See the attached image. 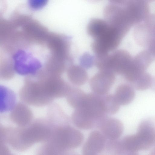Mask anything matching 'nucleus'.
I'll use <instances>...</instances> for the list:
<instances>
[{
  "label": "nucleus",
  "instance_id": "obj_1",
  "mask_svg": "<svg viewBox=\"0 0 155 155\" xmlns=\"http://www.w3.org/2000/svg\"><path fill=\"white\" fill-rule=\"evenodd\" d=\"M150 14L149 1L146 0L110 1L104 11V20L124 36Z\"/></svg>",
  "mask_w": 155,
  "mask_h": 155
},
{
  "label": "nucleus",
  "instance_id": "obj_2",
  "mask_svg": "<svg viewBox=\"0 0 155 155\" xmlns=\"http://www.w3.org/2000/svg\"><path fill=\"white\" fill-rule=\"evenodd\" d=\"M87 31L94 39L91 47L96 56H103L115 50L124 37L105 20L98 18L90 21Z\"/></svg>",
  "mask_w": 155,
  "mask_h": 155
},
{
  "label": "nucleus",
  "instance_id": "obj_3",
  "mask_svg": "<svg viewBox=\"0 0 155 155\" xmlns=\"http://www.w3.org/2000/svg\"><path fill=\"white\" fill-rule=\"evenodd\" d=\"M11 59L7 60L12 64L15 72L21 75H35L44 68L41 57L46 56L41 48L30 44H25L10 48Z\"/></svg>",
  "mask_w": 155,
  "mask_h": 155
},
{
  "label": "nucleus",
  "instance_id": "obj_4",
  "mask_svg": "<svg viewBox=\"0 0 155 155\" xmlns=\"http://www.w3.org/2000/svg\"><path fill=\"white\" fill-rule=\"evenodd\" d=\"M120 141L125 154L150 149L155 144V117L142 120L136 134L126 136Z\"/></svg>",
  "mask_w": 155,
  "mask_h": 155
},
{
  "label": "nucleus",
  "instance_id": "obj_5",
  "mask_svg": "<svg viewBox=\"0 0 155 155\" xmlns=\"http://www.w3.org/2000/svg\"><path fill=\"white\" fill-rule=\"evenodd\" d=\"M133 58L127 51L118 49L96 57L94 65L100 71H109L124 75L131 66Z\"/></svg>",
  "mask_w": 155,
  "mask_h": 155
},
{
  "label": "nucleus",
  "instance_id": "obj_6",
  "mask_svg": "<svg viewBox=\"0 0 155 155\" xmlns=\"http://www.w3.org/2000/svg\"><path fill=\"white\" fill-rule=\"evenodd\" d=\"M155 30V14H150L143 21L135 25L133 31L134 41L144 49L153 41Z\"/></svg>",
  "mask_w": 155,
  "mask_h": 155
},
{
  "label": "nucleus",
  "instance_id": "obj_7",
  "mask_svg": "<svg viewBox=\"0 0 155 155\" xmlns=\"http://www.w3.org/2000/svg\"><path fill=\"white\" fill-rule=\"evenodd\" d=\"M101 96L94 93L86 94L82 105L78 108L81 109L95 120L97 123L96 127L102 120L107 116L102 107Z\"/></svg>",
  "mask_w": 155,
  "mask_h": 155
},
{
  "label": "nucleus",
  "instance_id": "obj_8",
  "mask_svg": "<svg viewBox=\"0 0 155 155\" xmlns=\"http://www.w3.org/2000/svg\"><path fill=\"white\" fill-rule=\"evenodd\" d=\"M114 73L107 71H99L91 79L90 84L94 93L99 95L107 94L115 80Z\"/></svg>",
  "mask_w": 155,
  "mask_h": 155
},
{
  "label": "nucleus",
  "instance_id": "obj_9",
  "mask_svg": "<svg viewBox=\"0 0 155 155\" xmlns=\"http://www.w3.org/2000/svg\"><path fill=\"white\" fill-rule=\"evenodd\" d=\"M97 128L107 140H118L123 134L124 126L118 119L107 116L97 126Z\"/></svg>",
  "mask_w": 155,
  "mask_h": 155
},
{
  "label": "nucleus",
  "instance_id": "obj_10",
  "mask_svg": "<svg viewBox=\"0 0 155 155\" xmlns=\"http://www.w3.org/2000/svg\"><path fill=\"white\" fill-rule=\"evenodd\" d=\"M107 139L99 130L92 131L89 135L82 148L91 152L101 155Z\"/></svg>",
  "mask_w": 155,
  "mask_h": 155
},
{
  "label": "nucleus",
  "instance_id": "obj_11",
  "mask_svg": "<svg viewBox=\"0 0 155 155\" xmlns=\"http://www.w3.org/2000/svg\"><path fill=\"white\" fill-rule=\"evenodd\" d=\"M10 117L16 123L25 124L32 119V113L30 108L23 103H18L11 110Z\"/></svg>",
  "mask_w": 155,
  "mask_h": 155
},
{
  "label": "nucleus",
  "instance_id": "obj_12",
  "mask_svg": "<svg viewBox=\"0 0 155 155\" xmlns=\"http://www.w3.org/2000/svg\"><path fill=\"white\" fill-rule=\"evenodd\" d=\"M67 71L69 80L74 85H83L87 80V73L85 68L81 65L73 64L68 68Z\"/></svg>",
  "mask_w": 155,
  "mask_h": 155
},
{
  "label": "nucleus",
  "instance_id": "obj_13",
  "mask_svg": "<svg viewBox=\"0 0 155 155\" xmlns=\"http://www.w3.org/2000/svg\"><path fill=\"white\" fill-rule=\"evenodd\" d=\"M71 119L74 124L80 129L89 130L96 127V122L79 108L75 109Z\"/></svg>",
  "mask_w": 155,
  "mask_h": 155
},
{
  "label": "nucleus",
  "instance_id": "obj_14",
  "mask_svg": "<svg viewBox=\"0 0 155 155\" xmlns=\"http://www.w3.org/2000/svg\"><path fill=\"white\" fill-rule=\"evenodd\" d=\"M120 105H125L133 100L135 95L134 88L130 84H123L117 87L114 94Z\"/></svg>",
  "mask_w": 155,
  "mask_h": 155
},
{
  "label": "nucleus",
  "instance_id": "obj_15",
  "mask_svg": "<svg viewBox=\"0 0 155 155\" xmlns=\"http://www.w3.org/2000/svg\"><path fill=\"white\" fill-rule=\"evenodd\" d=\"M86 94L81 89L71 87L66 96L67 101L72 107L77 109L81 107L85 100Z\"/></svg>",
  "mask_w": 155,
  "mask_h": 155
},
{
  "label": "nucleus",
  "instance_id": "obj_16",
  "mask_svg": "<svg viewBox=\"0 0 155 155\" xmlns=\"http://www.w3.org/2000/svg\"><path fill=\"white\" fill-rule=\"evenodd\" d=\"M101 102L103 110L107 114H114L119 109L120 105L114 94L102 95Z\"/></svg>",
  "mask_w": 155,
  "mask_h": 155
},
{
  "label": "nucleus",
  "instance_id": "obj_17",
  "mask_svg": "<svg viewBox=\"0 0 155 155\" xmlns=\"http://www.w3.org/2000/svg\"><path fill=\"white\" fill-rule=\"evenodd\" d=\"M2 91V107L1 111L2 110L3 112L12 110L16 104L15 95L12 91L3 87Z\"/></svg>",
  "mask_w": 155,
  "mask_h": 155
},
{
  "label": "nucleus",
  "instance_id": "obj_18",
  "mask_svg": "<svg viewBox=\"0 0 155 155\" xmlns=\"http://www.w3.org/2000/svg\"><path fill=\"white\" fill-rule=\"evenodd\" d=\"M101 155H125L120 140H107L104 148Z\"/></svg>",
  "mask_w": 155,
  "mask_h": 155
},
{
  "label": "nucleus",
  "instance_id": "obj_19",
  "mask_svg": "<svg viewBox=\"0 0 155 155\" xmlns=\"http://www.w3.org/2000/svg\"><path fill=\"white\" fill-rule=\"evenodd\" d=\"M152 78L150 74L145 71L130 84L137 90L143 91L150 87Z\"/></svg>",
  "mask_w": 155,
  "mask_h": 155
},
{
  "label": "nucleus",
  "instance_id": "obj_20",
  "mask_svg": "<svg viewBox=\"0 0 155 155\" xmlns=\"http://www.w3.org/2000/svg\"><path fill=\"white\" fill-rule=\"evenodd\" d=\"M94 56L89 53H84L80 58L81 65L85 68H89L94 64Z\"/></svg>",
  "mask_w": 155,
  "mask_h": 155
},
{
  "label": "nucleus",
  "instance_id": "obj_21",
  "mask_svg": "<svg viewBox=\"0 0 155 155\" xmlns=\"http://www.w3.org/2000/svg\"><path fill=\"white\" fill-rule=\"evenodd\" d=\"M46 3L45 1H39V0H33L29 2L30 5H31V8L35 9H39L40 8H41L45 5Z\"/></svg>",
  "mask_w": 155,
  "mask_h": 155
},
{
  "label": "nucleus",
  "instance_id": "obj_22",
  "mask_svg": "<svg viewBox=\"0 0 155 155\" xmlns=\"http://www.w3.org/2000/svg\"><path fill=\"white\" fill-rule=\"evenodd\" d=\"M150 88L152 90L155 92V77H153Z\"/></svg>",
  "mask_w": 155,
  "mask_h": 155
},
{
  "label": "nucleus",
  "instance_id": "obj_23",
  "mask_svg": "<svg viewBox=\"0 0 155 155\" xmlns=\"http://www.w3.org/2000/svg\"><path fill=\"white\" fill-rule=\"evenodd\" d=\"M148 155H155V146L151 151Z\"/></svg>",
  "mask_w": 155,
  "mask_h": 155
},
{
  "label": "nucleus",
  "instance_id": "obj_24",
  "mask_svg": "<svg viewBox=\"0 0 155 155\" xmlns=\"http://www.w3.org/2000/svg\"><path fill=\"white\" fill-rule=\"evenodd\" d=\"M125 155H139L136 153H128L126 154Z\"/></svg>",
  "mask_w": 155,
  "mask_h": 155
}]
</instances>
